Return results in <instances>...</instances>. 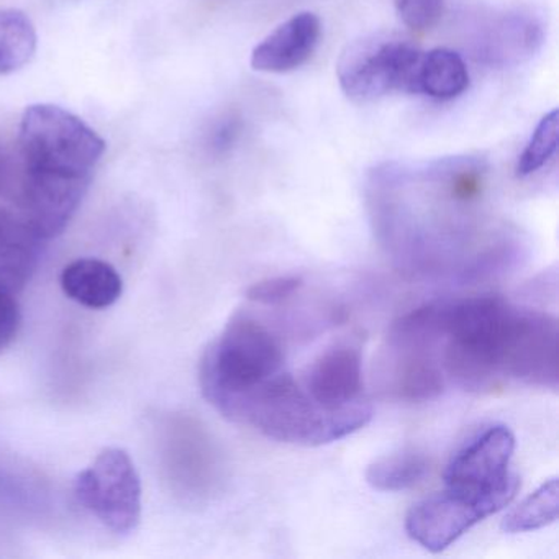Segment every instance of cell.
Here are the masks:
<instances>
[{"instance_id":"9","label":"cell","mask_w":559,"mask_h":559,"mask_svg":"<svg viewBox=\"0 0 559 559\" xmlns=\"http://www.w3.org/2000/svg\"><path fill=\"white\" fill-rule=\"evenodd\" d=\"M74 493L84 509L117 535H130L142 520V480L130 454L110 447L74 480Z\"/></svg>"},{"instance_id":"19","label":"cell","mask_w":559,"mask_h":559,"mask_svg":"<svg viewBox=\"0 0 559 559\" xmlns=\"http://www.w3.org/2000/svg\"><path fill=\"white\" fill-rule=\"evenodd\" d=\"M558 109H552L539 120L535 132L532 133L528 143L516 159V178L525 179L536 175L555 158L556 152H558Z\"/></svg>"},{"instance_id":"23","label":"cell","mask_w":559,"mask_h":559,"mask_svg":"<svg viewBox=\"0 0 559 559\" xmlns=\"http://www.w3.org/2000/svg\"><path fill=\"white\" fill-rule=\"evenodd\" d=\"M22 325V310L12 294L0 293V355L17 338Z\"/></svg>"},{"instance_id":"13","label":"cell","mask_w":559,"mask_h":559,"mask_svg":"<svg viewBox=\"0 0 559 559\" xmlns=\"http://www.w3.org/2000/svg\"><path fill=\"white\" fill-rule=\"evenodd\" d=\"M322 22L313 12H299L277 25L251 53L258 73L286 74L299 70L319 48Z\"/></svg>"},{"instance_id":"6","label":"cell","mask_w":559,"mask_h":559,"mask_svg":"<svg viewBox=\"0 0 559 559\" xmlns=\"http://www.w3.org/2000/svg\"><path fill=\"white\" fill-rule=\"evenodd\" d=\"M440 302L427 304L392 323L376 362L382 394L392 401H433L447 385Z\"/></svg>"},{"instance_id":"25","label":"cell","mask_w":559,"mask_h":559,"mask_svg":"<svg viewBox=\"0 0 559 559\" xmlns=\"http://www.w3.org/2000/svg\"><path fill=\"white\" fill-rule=\"evenodd\" d=\"M15 222H17V217H14V215L5 211V209L0 207V243L8 238L9 231L12 230Z\"/></svg>"},{"instance_id":"24","label":"cell","mask_w":559,"mask_h":559,"mask_svg":"<svg viewBox=\"0 0 559 559\" xmlns=\"http://www.w3.org/2000/svg\"><path fill=\"white\" fill-rule=\"evenodd\" d=\"M22 166L0 146V195L8 199H17L21 188Z\"/></svg>"},{"instance_id":"20","label":"cell","mask_w":559,"mask_h":559,"mask_svg":"<svg viewBox=\"0 0 559 559\" xmlns=\"http://www.w3.org/2000/svg\"><path fill=\"white\" fill-rule=\"evenodd\" d=\"M399 17L412 31L435 27L443 14L444 0H394Z\"/></svg>"},{"instance_id":"16","label":"cell","mask_w":559,"mask_h":559,"mask_svg":"<svg viewBox=\"0 0 559 559\" xmlns=\"http://www.w3.org/2000/svg\"><path fill=\"white\" fill-rule=\"evenodd\" d=\"M430 460L417 450L378 457L366 469V483L379 492H402L418 486L430 473Z\"/></svg>"},{"instance_id":"22","label":"cell","mask_w":559,"mask_h":559,"mask_svg":"<svg viewBox=\"0 0 559 559\" xmlns=\"http://www.w3.org/2000/svg\"><path fill=\"white\" fill-rule=\"evenodd\" d=\"M243 132V119L238 112H227L212 126L207 136V146L215 155L230 152Z\"/></svg>"},{"instance_id":"8","label":"cell","mask_w":559,"mask_h":559,"mask_svg":"<svg viewBox=\"0 0 559 559\" xmlns=\"http://www.w3.org/2000/svg\"><path fill=\"white\" fill-rule=\"evenodd\" d=\"M515 437L506 425H492L467 441L448 463L444 486L471 493L499 512L519 492L520 479L510 471Z\"/></svg>"},{"instance_id":"21","label":"cell","mask_w":559,"mask_h":559,"mask_svg":"<svg viewBox=\"0 0 559 559\" xmlns=\"http://www.w3.org/2000/svg\"><path fill=\"white\" fill-rule=\"evenodd\" d=\"M302 287V280L297 276L271 277L248 287L247 299L261 306H277L286 302Z\"/></svg>"},{"instance_id":"3","label":"cell","mask_w":559,"mask_h":559,"mask_svg":"<svg viewBox=\"0 0 559 559\" xmlns=\"http://www.w3.org/2000/svg\"><path fill=\"white\" fill-rule=\"evenodd\" d=\"M371 417L368 401L342 411H326L293 376L281 372L248 392L231 412L230 420L251 425L281 443L322 447L361 430Z\"/></svg>"},{"instance_id":"11","label":"cell","mask_w":559,"mask_h":559,"mask_svg":"<svg viewBox=\"0 0 559 559\" xmlns=\"http://www.w3.org/2000/svg\"><path fill=\"white\" fill-rule=\"evenodd\" d=\"M493 513L484 500L444 487L443 492L433 493L408 510L405 530L421 548L441 552Z\"/></svg>"},{"instance_id":"1","label":"cell","mask_w":559,"mask_h":559,"mask_svg":"<svg viewBox=\"0 0 559 559\" xmlns=\"http://www.w3.org/2000/svg\"><path fill=\"white\" fill-rule=\"evenodd\" d=\"M489 163L480 155L388 162L366 178L376 240L412 280L477 283L512 270L522 240L484 204Z\"/></svg>"},{"instance_id":"10","label":"cell","mask_w":559,"mask_h":559,"mask_svg":"<svg viewBox=\"0 0 559 559\" xmlns=\"http://www.w3.org/2000/svg\"><path fill=\"white\" fill-rule=\"evenodd\" d=\"M545 44V24L528 9H507L480 15L467 32V48L477 63L492 70L522 67Z\"/></svg>"},{"instance_id":"4","label":"cell","mask_w":559,"mask_h":559,"mask_svg":"<svg viewBox=\"0 0 559 559\" xmlns=\"http://www.w3.org/2000/svg\"><path fill=\"white\" fill-rule=\"evenodd\" d=\"M106 142L83 119L53 104L27 107L19 129L22 181L90 189Z\"/></svg>"},{"instance_id":"7","label":"cell","mask_w":559,"mask_h":559,"mask_svg":"<svg viewBox=\"0 0 559 559\" xmlns=\"http://www.w3.org/2000/svg\"><path fill=\"white\" fill-rule=\"evenodd\" d=\"M421 55L424 50L399 35H366L343 50L336 78L353 103H376L391 94L417 96Z\"/></svg>"},{"instance_id":"2","label":"cell","mask_w":559,"mask_h":559,"mask_svg":"<svg viewBox=\"0 0 559 559\" xmlns=\"http://www.w3.org/2000/svg\"><path fill=\"white\" fill-rule=\"evenodd\" d=\"M443 362L447 379L476 394L506 382L528 385L551 358L555 319L499 296L443 300Z\"/></svg>"},{"instance_id":"18","label":"cell","mask_w":559,"mask_h":559,"mask_svg":"<svg viewBox=\"0 0 559 559\" xmlns=\"http://www.w3.org/2000/svg\"><path fill=\"white\" fill-rule=\"evenodd\" d=\"M558 513L559 483L558 477H552L503 516L502 530L510 535L535 532L555 523Z\"/></svg>"},{"instance_id":"15","label":"cell","mask_w":559,"mask_h":559,"mask_svg":"<svg viewBox=\"0 0 559 559\" xmlns=\"http://www.w3.org/2000/svg\"><path fill=\"white\" fill-rule=\"evenodd\" d=\"M469 87V71L461 55L450 48L424 51L417 76V96L453 100Z\"/></svg>"},{"instance_id":"5","label":"cell","mask_w":559,"mask_h":559,"mask_svg":"<svg viewBox=\"0 0 559 559\" xmlns=\"http://www.w3.org/2000/svg\"><path fill=\"white\" fill-rule=\"evenodd\" d=\"M284 361L283 345L266 325L250 313H235L202 356V395L230 420L231 412L248 392L284 372Z\"/></svg>"},{"instance_id":"14","label":"cell","mask_w":559,"mask_h":559,"mask_svg":"<svg viewBox=\"0 0 559 559\" xmlns=\"http://www.w3.org/2000/svg\"><path fill=\"white\" fill-rule=\"evenodd\" d=\"M64 294L80 306L100 310L114 306L122 297L123 281L119 271L97 258H81L61 273Z\"/></svg>"},{"instance_id":"17","label":"cell","mask_w":559,"mask_h":559,"mask_svg":"<svg viewBox=\"0 0 559 559\" xmlns=\"http://www.w3.org/2000/svg\"><path fill=\"white\" fill-rule=\"evenodd\" d=\"M37 44V31L27 14L0 9V74L15 73L31 63Z\"/></svg>"},{"instance_id":"12","label":"cell","mask_w":559,"mask_h":559,"mask_svg":"<svg viewBox=\"0 0 559 559\" xmlns=\"http://www.w3.org/2000/svg\"><path fill=\"white\" fill-rule=\"evenodd\" d=\"M304 389L326 411L361 404L366 401L361 353L353 346H336L323 353L307 371Z\"/></svg>"}]
</instances>
